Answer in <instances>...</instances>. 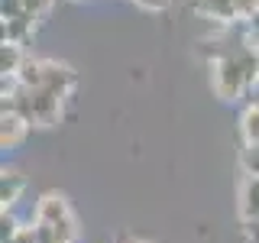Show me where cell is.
<instances>
[{
  "mask_svg": "<svg viewBox=\"0 0 259 243\" xmlns=\"http://www.w3.org/2000/svg\"><path fill=\"white\" fill-rule=\"evenodd\" d=\"M36 224L46 227V230H52L62 243H75L78 240V221H75V214H71L68 201H65L62 194H55V191H49V194L39 198V205H36Z\"/></svg>",
  "mask_w": 259,
  "mask_h": 243,
  "instance_id": "1",
  "label": "cell"
},
{
  "mask_svg": "<svg viewBox=\"0 0 259 243\" xmlns=\"http://www.w3.org/2000/svg\"><path fill=\"white\" fill-rule=\"evenodd\" d=\"M246 85H249V75L243 68V62L237 59V52H221L210 62V88L221 101H237L246 91Z\"/></svg>",
  "mask_w": 259,
  "mask_h": 243,
  "instance_id": "2",
  "label": "cell"
},
{
  "mask_svg": "<svg viewBox=\"0 0 259 243\" xmlns=\"http://www.w3.org/2000/svg\"><path fill=\"white\" fill-rule=\"evenodd\" d=\"M78 85V75L71 65L65 62H55V59H42V88L59 97H68Z\"/></svg>",
  "mask_w": 259,
  "mask_h": 243,
  "instance_id": "3",
  "label": "cell"
},
{
  "mask_svg": "<svg viewBox=\"0 0 259 243\" xmlns=\"http://www.w3.org/2000/svg\"><path fill=\"white\" fill-rule=\"evenodd\" d=\"M26 133H29V120L20 117L16 110H4V117H0V146L16 149V146H23Z\"/></svg>",
  "mask_w": 259,
  "mask_h": 243,
  "instance_id": "4",
  "label": "cell"
},
{
  "mask_svg": "<svg viewBox=\"0 0 259 243\" xmlns=\"http://www.w3.org/2000/svg\"><path fill=\"white\" fill-rule=\"evenodd\" d=\"M194 13L214 23H233L237 20V7L233 0H194Z\"/></svg>",
  "mask_w": 259,
  "mask_h": 243,
  "instance_id": "5",
  "label": "cell"
},
{
  "mask_svg": "<svg viewBox=\"0 0 259 243\" xmlns=\"http://www.w3.org/2000/svg\"><path fill=\"white\" fill-rule=\"evenodd\" d=\"M23 188H26V178L16 172V169H4L0 172V205H4V211H10L20 201Z\"/></svg>",
  "mask_w": 259,
  "mask_h": 243,
  "instance_id": "6",
  "label": "cell"
},
{
  "mask_svg": "<svg viewBox=\"0 0 259 243\" xmlns=\"http://www.w3.org/2000/svg\"><path fill=\"white\" fill-rule=\"evenodd\" d=\"M240 217L246 221H259V178H243L240 185Z\"/></svg>",
  "mask_w": 259,
  "mask_h": 243,
  "instance_id": "7",
  "label": "cell"
},
{
  "mask_svg": "<svg viewBox=\"0 0 259 243\" xmlns=\"http://www.w3.org/2000/svg\"><path fill=\"white\" fill-rule=\"evenodd\" d=\"M32 23H36V16H29V13L16 16V20H4V43L26 46L32 39Z\"/></svg>",
  "mask_w": 259,
  "mask_h": 243,
  "instance_id": "8",
  "label": "cell"
},
{
  "mask_svg": "<svg viewBox=\"0 0 259 243\" xmlns=\"http://www.w3.org/2000/svg\"><path fill=\"white\" fill-rule=\"evenodd\" d=\"M23 62H26L23 46H13V43L0 46V75H4V78H16L20 68H23Z\"/></svg>",
  "mask_w": 259,
  "mask_h": 243,
  "instance_id": "9",
  "label": "cell"
},
{
  "mask_svg": "<svg viewBox=\"0 0 259 243\" xmlns=\"http://www.w3.org/2000/svg\"><path fill=\"white\" fill-rule=\"evenodd\" d=\"M240 136L243 146H259V104H249L240 113Z\"/></svg>",
  "mask_w": 259,
  "mask_h": 243,
  "instance_id": "10",
  "label": "cell"
},
{
  "mask_svg": "<svg viewBox=\"0 0 259 243\" xmlns=\"http://www.w3.org/2000/svg\"><path fill=\"white\" fill-rule=\"evenodd\" d=\"M16 85L29 88V91L42 88V59H26V62H23L20 75H16Z\"/></svg>",
  "mask_w": 259,
  "mask_h": 243,
  "instance_id": "11",
  "label": "cell"
},
{
  "mask_svg": "<svg viewBox=\"0 0 259 243\" xmlns=\"http://www.w3.org/2000/svg\"><path fill=\"white\" fill-rule=\"evenodd\" d=\"M240 169H243V175H246V178H259V146H243Z\"/></svg>",
  "mask_w": 259,
  "mask_h": 243,
  "instance_id": "12",
  "label": "cell"
},
{
  "mask_svg": "<svg viewBox=\"0 0 259 243\" xmlns=\"http://www.w3.org/2000/svg\"><path fill=\"white\" fill-rule=\"evenodd\" d=\"M0 13H4V20H16L26 13V4L23 0H0Z\"/></svg>",
  "mask_w": 259,
  "mask_h": 243,
  "instance_id": "13",
  "label": "cell"
},
{
  "mask_svg": "<svg viewBox=\"0 0 259 243\" xmlns=\"http://www.w3.org/2000/svg\"><path fill=\"white\" fill-rule=\"evenodd\" d=\"M23 4H26V13H29V16H36V20H39V16H46V13H49V7H52V0H23Z\"/></svg>",
  "mask_w": 259,
  "mask_h": 243,
  "instance_id": "14",
  "label": "cell"
},
{
  "mask_svg": "<svg viewBox=\"0 0 259 243\" xmlns=\"http://www.w3.org/2000/svg\"><path fill=\"white\" fill-rule=\"evenodd\" d=\"M140 10H146V13H162V10H168V4L172 0H133Z\"/></svg>",
  "mask_w": 259,
  "mask_h": 243,
  "instance_id": "15",
  "label": "cell"
},
{
  "mask_svg": "<svg viewBox=\"0 0 259 243\" xmlns=\"http://www.w3.org/2000/svg\"><path fill=\"white\" fill-rule=\"evenodd\" d=\"M243 233H246L249 243H259V221H246L243 224Z\"/></svg>",
  "mask_w": 259,
  "mask_h": 243,
  "instance_id": "16",
  "label": "cell"
},
{
  "mask_svg": "<svg viewBox=\"0 0 259 243\" xmlns=\"http://www.w3.org/2000/svg\"><path fill=\"white\" fill-rule=\"evenodd\" d=\"M256 81H259V62H256Z\"/></svg>",
  "mask_w": 259,
  "mask_h": 243,
  "instance_id": "17",
  "label": "cell"
},
{
  "mask_svg": "<svg viewBox=\"0 0 259 243\" xmlns=\"http://www.w3.org/2000/svg\"><path fill=\"white\" fill-rule=\"evenodd\" d=\"M136 243H146V240H136Z\"/></svg>",
  "mask_w": 259,
  "mask_h": 243,
  "instance_id": "18",
  "label": "cell"
},
{
  "mask_svg": "<svg viewBox=\"0 0 259 243\" xmlns=\"http://www.w3.org/2000/svg\"><path fill=\"white\" fill-rule=\"evenodd\" d=\"M253 43H259V39H253Z\"/></svg>",
  "mask_w": 259,
  "mask_h": 243,
  "instance_id": "19",
  "label": "cell"
}]
</instances>
